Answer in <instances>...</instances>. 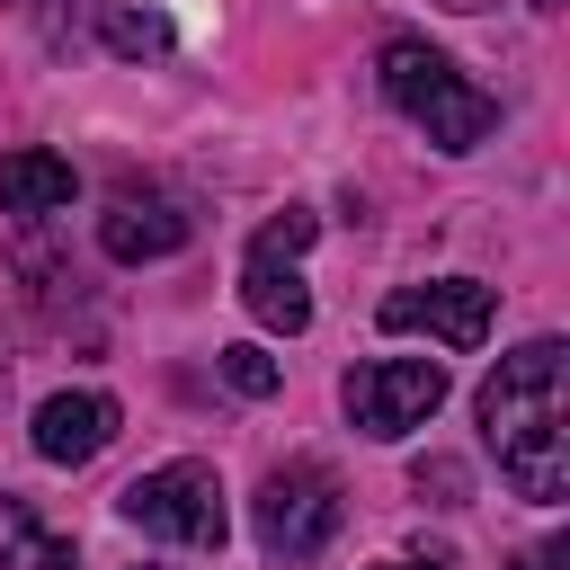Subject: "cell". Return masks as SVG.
I'll list each match as a JSON object with an SVG mask.
<instances>
[{
    "label": "cell",
    "mask_w": 570,
    "mask_h": 570,
    "mask_svg": "<svg viewBox=\"0 0 570 570\" xmlns=\"http://www.w3.org/2000/svg\"><path fill=\"white\" fill-rule=\"evenodd\" d=\"M481 436L517 481V499L534 508L570 499V347L561 338H525L499 356V374L481 383Z\"/></svg>",
    "instance_id": "1"
},
{
    "label": "cell",
    "mask_w": 570,
    "mask_h": 570,
    "mask_svg": "<svg viewBox=\"0 0 570 570\" xmlns=\"http://www.w3.org/2000/svg\"><path fill=\"white\" fill-rule=\"evenodd\" d=\"M374 80H383V98L436 142V151H481L490 134H499V98L490 89H472L436 45H419V36H392L383 53H374Z\"/></svg>",
    "instance_id": "2"
},
{
    "label": "cell",
    "mask_w": 570,
    "mask_h": 570,
    "mask_svg": "<svg viewBox=\"0 0 570 570\" xmlns=\"http://www.w3.org/2000/svg\"><path fill=\"white\" fill-rule=\"evenodd\" d=\"M125 525H142V534H160V543H178V552H223V481H214V463H196V454H178V463H160V472H142V481H125Z\"/></svg>",
    "instance_id": "3"
},
{
    "label": "cell",
    "mask_w": 570,
    "mask_h": 570,
    "mask_svg": "<svg viewBox=\"0 0 570 570\" xmlns=\"http://www.w3.org/2000/svg\"><path fill=\"white\" fill-rule=\"evenodd\" d=\"M338 517H347V499H338V481L321 472V463H276L267 481H258V499H249V525H258V552L267 561H312V552H330V534H338Z\"/></svg>",
    "instance_id": "4"
},
{
    "label": "cell",
    "mask_w": 570,
    "mask_h": 570,
    "mask_svg": "<svg viewBox=\"0 0 570 570\" xmlns=\"http://www.w3.org/2000/svg\"><path fill=\"white\" fill-rule=\"evenodd\" d=\"M312 232H321V214L312 205H285L276 223H258V240H249V258H240V303H249V321L258 330H276V338H303L312 330V294H303V249H312Z\"/></svg>",
    "instance_id": "5"
},
{
    "label": "cell",
    "mask_w": 570,
    "mask_h": 570,
    "mask_svg": "<svg viewBox=\"0 0 570 570\" xmlns=\"http://www.w3.org/2000/svg\"><path fill=\"white\" fill-rule=\"evenodd\" d=\"M338 401H347L356 436L392 445V436H410V428L436 419V401H445V365H436V356H374V365H356V374L338 383Z\"/></svg>",
    "instance_id": "6"
},
{
    "label": "cell",
    "mask_w": 570,
    "mask_h": 570,
    "mask_svg": "<svg viewBox=\"0 0 570 570\" xmlns=\"http://www.w3.org/2000/svg\"><path fill=\"white\" fill-rule=\"evenodd\" d=\"M374 321H383V330H428V338H445V347H481V338H490V321H499V294H490L481 276L392 285Z\"/></svg>",
    "instance_id": "7"
},
{
    "label": "cell",
    "mask_w": 570,
    "mask_h": 570,
    "mask_svg": "<svg viewBox=\"0 0 570 570\" xmlns=\"http://www.w3.org/2000/svg\"><path fill=\"white\" fill-rule=\"evenodd\" d=\"M187 205L178 196H160V187H116L107 196V214H98V249L107 258H125V267H142V258H169V249H187Z\"/></svg>",
    "instance_id": "8"
},
{
    "label": "cell",
    "mask_w": 570,
    "mask_h": 570,
    "mask_svg": "<svg viewBox=\"0 0 570 570\" xmlns=\"http://www.w3.org/2000/svg\"><path fill=\"white\" fill-rule=\"evenodd\" d=\"M116 428H125V410H116L107 392H53V401H36L27 445H36L45 463H89V454L116 445Z\"/></svg>",
    "instance_id": "9"
},
{
    "label": "cell",
    "mask_w": 570,
    "mask_h": 570,
    "mask_svg": "<svg viewBox=\"0 0 570 570\" xmlns=\"http://www.w3.org/2000/svg\"><path fill=\"white\" fill-rule=\"evenodd\" d=\"M71 205V160L62 151H0V214H62Z\"/></svg>",
    "instance_id": "10"
},
{
    "label": "cell",
    "mask_w": 570,
    "mask_h": 570,
    "mask_svg": "<svg viewBox=\"0 0 570 570\" xmlns=\"http://www.w3.org/2000/svg\"><path fill=\"white\" fill-rule=\"evenodd\" d=\"M0 570H71V543L27 499H0Z\"/></svg>",
    "instance_id": "11"
},
{
    "label": "cell",
    "mask_w": 570,
    "mask_h": 570,
    "mask_svg": "<svg viewBox=\"0 0 570 570\" xmlns=\"http://www.w3.org/2000/svg\"><path fill=\"white\" fill-rule=\"evenodd\" d=\"M107 53H125V62L169 53V18L160 9H107Z\"/></svg>",
    "instance_id": "12"
},
{
    "label": "cell",
    "mask_w": 570,
    "mask_h": 570,
    "mask_svg": "<svg viewBox=\"0 0 570 570\" xmlns=\"http://www.w3.org/2000/svg\"><path fill=\"white\" fill-rule=\"evenodd\" d=\"M223 383H232L240 401H267V392L285 383V365H276L267 347H249V338H240V347H223Z\"/></svg>",
    "instance_id": "13"
},
{
    "label": "cell",
    "mask_w": 570,
    "mask_h": 570,
    "mask_svg": "<svg viewBox=\"0 0 570 570\" xmlns=\"http://www.w3.org/2000/svg\"><path fill=\"white\" fill-rule=\"evenodd\" d=\"M410 490H419V499L436 490V508H463V490H472V481H463V463H445V454H428V463H410Z\"/></svg>",
    "instance_id": "14"
},
{
    "label": "cell",
    "mask_w": 570,
    "mask_h": 570,
    "mask_svg": "<svg viewBox=\"0 0 570 570\" xmlns=\"http://www.w3.org/2000/svg\"><path fill=\"white\" fill-rule=\"evenodd\" d=\"M27 18H36V36L62 53V45H71V27H80V0H27Z\"/></svg>",
    "instance_id": "15"
},
{
    "label": "cell",
    "mask_w": 570,
    "mask_h": 570,
    "mask_svg": "<svg viewBox=\"0 0 570 570\" xmlns=\"http://www.w3.org/2000/svg\"><path fill=\"white\" fill-rule=\"evenodd\" d=\"M525 570H561V543H534V552H525Z\"/></svg>",
    "instance_id": "16"
},
{
    "label": "cell",
    "mask_w": 570,
    "mask_h": 570,
    "mask_svg": "<svg viewBox=\"0 0 570 570\" xmlns=\"http://www.w3.org/2000/svg\"><path fill=\"white\" fill-rule=\"evenodd\" d=\"M383 570H454V561H383Z\"/></svg>",
    "instance_id": "17"
},
{
    "label": "cell",
    "mask_w": 570,
    "mask_h": 570,
    "mask_svg": "<svg viewBox=\"0 0 570 570\" xmlns=\"http://www.w3.org/2000/svg\"><path fill=\"white\" fill-rule=\"evenodd\" d=\"M445 9H490V0H445Z\"/></svg>",
    "instance_id": "18"
},
{
    "label": "cell",
    "mask_w": 570,
    "mask_h": 570,
    "mask_svg": "<svg viewBox=\"0 0 570 570\" xmlns=\"http://www.w3.org/2000/svg\"><path fill=\"white\" fill-rule=\"evenodd\" d=\"M543 9H561V0H543Z\"/></svg>",
    "instance_id": "19"
}]
</instances>
